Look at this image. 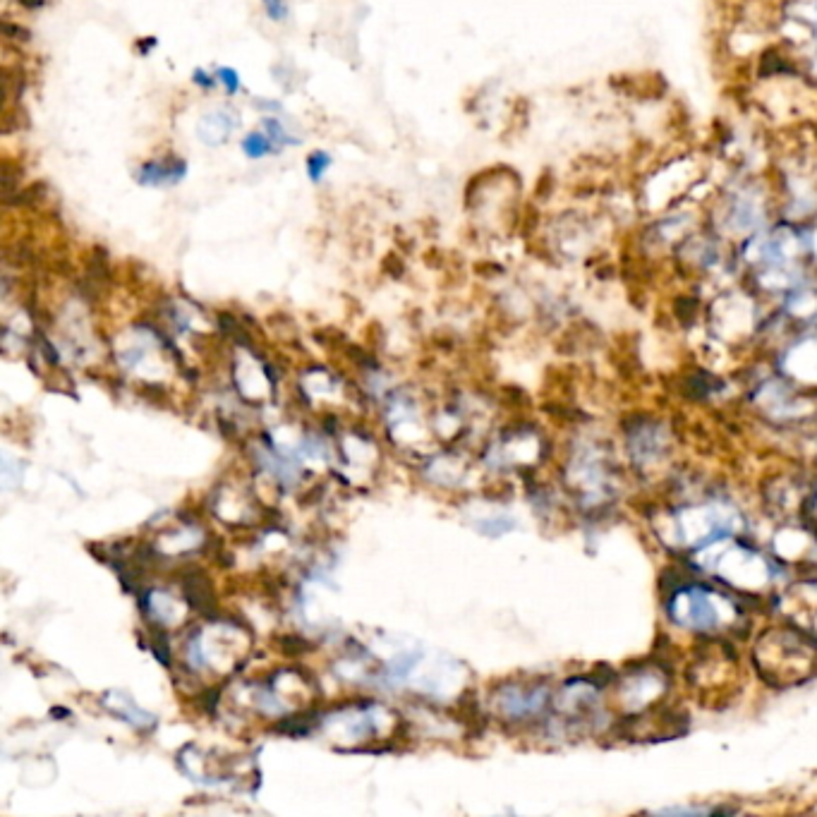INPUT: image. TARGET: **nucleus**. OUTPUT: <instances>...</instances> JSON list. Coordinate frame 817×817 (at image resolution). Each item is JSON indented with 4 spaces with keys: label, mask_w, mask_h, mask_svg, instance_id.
<instances>
[{
    "label": "nucleus",
    "mask_w": 817,
    "mask_h": 817,
    "mask_svg": "<svg viewBox=\"0 0 817 817\" xmlns=\"http://www.w3.org/2000/svg\"><path fill=\"white\" fill-rule=\"evenodd\" d=\"M20 3H22V8L34 10V8H41V5H44V0H20Z\"/></svg>",
    "instance_id": "obj_15"
},
{
    "label": "nucleus",
    "mask_w": 817,
    "mask_h": 817,
    "mask_svg": "<svg viewBox=\"0 0 817 817\" xmlns=\"http://www.w3.org/2000/svg\"><path fill=\"white\" fill-rule=\"evenodd\" d=\"M192 82H195L199 89H204V92H209V89H214L216 84H219V80H216V72L211 75V72H207L204 68H197L195 72H192Z\"/></svg>",
    "instance_id": "obj_13"
},
{
    "label": "nucleus",
    "mask_w": 817,
    "mask_h": 817,
    "mask_svg": "<svg viewBox=\"0 0 817 817\" xmlns=\"http://www.w3.org/2000/svg\"><path fill=\"white\" fill-rule=\"evenodd\" d=\"M262 5H264V15L269 17L271 22L288 20L290 8H288L286 0H262Z\"/></svg>",
    "instance_id": "obj_12"
},
{
    "label": "nucleus",
    "mask_w": 817,
    "mask_h": 817,
    "mask_svg": "<svg viewBox=\"0 0 817 817\" xmlns=\"http://www.w3.org/2000/svg\"><path fill=\"white\" fill-rule=\"evenodd\" d=\"M216 80H219V84H221L223 89H226V94H231V96H235V94H238L240 89H242L238 70L226 68V65H223V68L216 70Z\"/></svg>",
    "instance_id": "obj_11"
},
{
    "label": "nucleus",
    "mask_w": 817,
    "mask_h": 817,
    "mask_svg": "<svg viewBox=\"0 0 817 817\" xmlns=\"http://www.w3.org/2000/svg\"><path fill=\"white\" fill-rule=\"evenodd\" d=\"M501 705L511 717H530L547 705V691L544 688H511L506 691Z\"/></svg>",
    "instance_id": "obj_6"
},
{
    "label": "nucleus",
    "mask_w": 817,
    "mask_h": 817,
    "mask_svg": "<svg viewBox=\"0 0 817 817\" xmlns=\"http://www.w3.org/2000/svg\"><path fill=\"white\" fill-rule=\"evenodd\" d=\"M331 166V156L326 154V151H312L310 156H307L305 161V168H307V175H310L312 183H322V178L329 171Z\"/></svg>",
    "instance_id": "obj_10"
},
{
    "label": "nucleus",
    "mask_w": 817,
    "mask_h": 817,
    "mask_svg": "<svg viewBox=\"0 0 817 817\" xmlns=\"http://www.w3.org/2000/svg\"><path fill=\"white\" fill-rule=\"evenodd\" d=\"M753 657L755 669L770 686H801L817 674V640L798 626L762 633Z\"/></svg>",
    "instance_id": "obj_1"
},
{
    "label": "nucleus",
    "mask_w": 817,
    "mask_h": 817,
    "mask_svg": "<svg viewBox=\"0 0 817 817\" xmlns=\"http://www.w3.org/2000/svg\"><path fill=\"white\" fill-rule=\"evenodd\" d=\"M714 599H717V595H714L710 587L683 585L669 599L667 611L679 626L693 628V631L700 633H710L714 628H719V609Z\"/></svg>",
    "instance_id": "obj_3"
},
{
    "label": "nucleus",
    "mask_w": 817,
    "mask_h": 817,
    "mask_svg": "<svg viewBox=\"0 0 817 817\" xmlns=\"http://www.w3.org/2000/svg\"><path fill=\"white\" fill-rule=\"evenodd\" d=\"M628 441H631V456L638 458V461H657L664 451V437L662 429L655 425H640V429L628 434Z\"/></svg>",
    "instance_id": "obj_7"
},
{
    "label": "nucleus",
    "mask_w": 817,
    "mask_h": 817,
    "mask_svg": "<svg viewBox=\"0 0 817 817\" xmlns=\"http://www.w3.org/2000/svg\"><path fill=\"white\" fill-rule=\"evenodd\" d=\"M187 163L180 156H166V159H151L144 161L137 168L135 180L142 187H171L185 180Z\"/></svg>",
    "instance_id": "obj_5"
},
{
    "label": "nucleus",
    "mask_w": 817,
    "mask_h": 817,
    "mask_svg": "<svg viewBox=\"0 0 817 817\" xmlns=\"http://www.w3.org/2000/svg\"><path fill=\"white\" fill-rule=\"evenodd\" d=\"M262 130L266 132V135H269L271 139H274V144L278 149H283V147H298L300 144V139H293L288 135V130H286V125L281 123V120H278L276 116H264L262 118Z\"/></svg>",
    "instance_id": "obj_9"
},
{
    "label": "nucleus",
    "mask_w": 817,
    "mask_h": 817,
    "mask_svg": "<svg viewBox=\"0 0 817 817\" xmlns=\"http://www.w3.org/2000/svg\"><path fill=\"white\" fill-rule=\"evenodd\" d=\"M137 48H139V53H142V56H147L149 48H156V39H142V41H137Z\"/></svg>",
    "instance_id": "obj_14"
},
{
    "label": "nucleus",
    "mask_w": 817,
    "mask_h": 817,
    "mask_svg": "<svg viewBox=\"0 0 817 817\" xmlns=\"http://www.w3.org/2000/svg\"><path fill=\"white\" fill-rule=\"evenodd\" d=\"M238 127H240L238 111L221 106L214 108V111H207L199 118L197 137L199 142L207 144V147H221V144L228 142V137H231Z\"/></svg>",
    "instance_id": "obj_4"
},
{
    "label": "nucleus",
    "mask_w": 817,
    "mask_h": 817,
    "mask_svg": "<svg viewBox=\"0 0 817 817\" xmlns=\"http://www.w3.org/2000/svg\"><path fill=\"white\" fill-rule=\"evenodd\" d=\"M712 231L722 238L746 242L767 228V190L758 180H736L717 195L710 214Z\"/></svg>",
    "instance_id": "obj_2"
},
{
    "label": "nucleus",
    "mask_w": 817,
    "mask_h": 817,
    "mask_svg": "<svg viewBox=\"0 0 817 817\" xmlns=\"http://www.w3.org/2000/svg\"><path fill=\"white\" fill-rule=\"evenodd\" d=\"M242 151H245L247 159L259 161L269 154H278L281 149L276 147L274 139L266 135L264 130H257V132H250V135L242 137Z\"/></svg>",
    "instance_id": "obj_8"
}]
</instances>
